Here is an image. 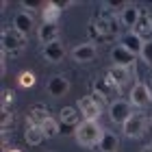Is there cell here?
Instances as JSON below:
<instances>
[{
  "label": "cell",
  "instance_id": "obj_1",
  "mask_svg": "<svg viewBox=\"0 0 152 152\" xmlns=\"http://www.w3.org/2000/svg\"><path fill=\"white\" fill-rule=\"evenodd\" d=\"M89 37L94 41H111L117 35V26H115V18H111L109 11H102V15L91 20L87 26Z\"/></svg>",
  "mask_w": 152,
  "mask_h": 152
},
{
  "label": "cell",
  "instance_id": "obj_2",
  "mask_svg": "<svg viewBox=\"0 0 152 152\" xmlns=\"http://www.w3.org/2000/svg\"><path fill=\"white\" fill-rule=\"evenodd\" d=\"M102 137H104V128H102L98 122H91V120H83L74 130V139L78 141V146H83V148L100 146Z\"/></svg>",
  "mask_w": 152,
  "mask_h": 152
},
{
  "label": "cell",
  "instance_id": "obj_3",
  "mask_svg": "<svg viewBox=\"0 0 152 152\" xmlns=\"http://www.w3.org/2000/svg\"><path fill=\"white\" fill-rule=\"evenodd\" d=\"M2 52L9 54V57H15V54H20L24 50V46L28 44V39H26L24 33H20L18 28H13V26H9V28L2 31Z\"/></svg>",
  "mask_w": 152,
  "mask_h": 152
},
{
  "label": "cell",
  "instance_id": "obj_4",
  "mask_svg": "<svg viewBox=\"0 0 152 152\" xmlns=\"http://www.w3.org/2000/svg\"><path fill=\"white\" fill-rule=\"evenodd\" d=\"M130 107L133 104H130L128 100H113L111 104H109V117H111V122L124 126V124L133 117V109Z\"/></svg>",
  "mask_w": 152,
  "mask_h": 152
},
{
  "label": "cell",
  "instance_id": "obj_5",
  "mask_svg": "<svg viewBox=\"0 0 152 152\" xmlns=\"http://www.w3.org/2000/svg\"><path fill=\"white\" fill-rule=\"evenodd\" d=\"M122 130H124V135H126L128 139H139V137H143L146 130H148V120L143 115H139V113H133V117L122 126Z\"/></svg>",
  "mask_w": 152,
  "mask_h": 152
},
{
  "label": "cell",
  "instance_id": "obj_6",
  "mask_svg": "<svg viewBox=\"0 0 152 152\" xmlns=\"http://www.w3.org/2000/svg\"><path fill=\"white\" fill-rule=\"evenodd\" d=\"M152 102V94H150V89L146 83H141V80H137L133 89H130V104L137 107V109H143V107H148Z\"/></svg>",
  "mask_w": 152,
  "mask_h": 152
},
{
  "label": "cell",
  "instance_id": "obj_7",
  "mask_svg": "<svg viewBox=\"0 0 152 152\" xmlns=\"http://www.w3.org/2000/svg\"><path fill=\"white\" fill-rule=\"evenodd\" d=\"M76 109L80 111V115L85 117V120H91V122H98V117L102 113V109L94 102L91 96H85V98L78 100V104H76Z\"/></svg>",
  "mask_w": 152,
  "mask_h": 152
},
{
  "label": "cell",
  "instance_id": "obj_8",
  "mask_svg": "<svg viewBox=\"0 0 152 152\" xmlns=\"http://www.w3.org/2000/svg\"><path fill=\"white\" fill-rule=\"evenodd\" d=\"M111 61H113V65H117V67H133V63H135V54L133 52H128L124 46H113L111 48Z\"/></svg>",
  "mask_w": 152,
  "mask_h": 152
},
{
  "label": "cell",
  "instance_id": "obj_9",
  "mask_svg": "<svg viewBox=\"0 0 152 152\" xmlns=\"http://www.w3.org/2000/svg\"><path fill=\"white\" fill-rule=\"evenodd\" d=\"M46 89H48V94H50L52 98H61V96H65L70 91V80H67L65 76H61V74H54V76H50Z\"/></svg>",
  "mask_w": 152,
  "mask_h": 152
},
{
  "label": "cell",
  "instance_id": "obj_10",
  "mask_svg": "<svg viewBox=\"0 0 152 152\" xmlns=\"http://www.w3.org/2000/svg\"><path fill=\"white\" fill-rule=\"evenodd\" d=\"M96 54H98V50H96L94 44H78L72 50V59L76 63H91L96 59Z\"/></svg>",
  "mask_w": 152,
  "mask_h": 152
},
{
  "label": "cell",
  "instance_id": "obj_11",
  "mask_svg": "<svg viewBox=\"0 0 152 152\" xmlns=\"http://www.w3.org/2000/svg\"><path fill=\"white\" fill-rule=\"evenodd\" d=\"M143 44H146V41H143L139 35H137L135 31H128V33H124V35L120 37V46H124L128 52H133L135 57H137V54H141Z\"/></svg>",
  "mask_w": 152,
  "mask_h": 152
},
{
  "label": "cell",
  "instance_id": "obj_12",
  "mask_svg": "<svg viewBox=\"0 0 152 152\" xmlns=\"http://www.w3.org/2000/svg\"><path fill=\"white\" fill-rule=\"evenodd\" d=\"M41 54H44V59L50 61V63H59V61H63V57H65V46L57 39V41H52V44H46Z\"/></svg>",
  "mask_w": 152,
  "mask_h": 152
},
{
  "label": "cell",
  "instance_id": "obj_13",
  "mask_svg": "<svg viewBox=\"0 0 152 152\" xmlns=\"http://www.w3.org/2000/svg\"><path fill=\"white\" fill-rule=\"evenodd\" d=\"M133 31H135L143 41L152 39V13H150V11L141 9V18H139V22H137V26H135Z\"/></svg>",
  "mask_w": 152,
  "mask_h": 152
},
{
  "label": "cell",
  "instance_id": "obj_14",
  "mask_svg": "<svg viewBox=\"0 0 152 152\" xmlns=\"http://www.w3.org/2000/svg\"><path fill=\"white\" fill-rule=\"evenodd\" d=\"M104 76L113 83L117 89H122V87L128 83V78H130V74H128L126 67H117V65H111V67L107 70V74H104Z\"/></svg>",
  "mask_w": 152,
  "mask_h": 152
},
{
  "label": "cell",
  "instance_id": "obj_15",
  "mask_svg": "<svg viewBox=\"0 0 152 152\" xmlns=\"http://www.w3.org/2000/svg\"><path fill=\"white\" fill-rule=\"evenodd\" d=\"M117 91H120V89H117L107 76H100V78L94 80V94H100L102 98H111V96H115Z\"/></svg>",
  "mask_w": 152,
  "mask_h": 152
},
{
  "label": "cell",
  "instance_id": "obj_16",
  "mask_svg": "<svg viewBox=\"0 0 152 152\" xmlns=\"http://www.w3.org/2000/svg\"><path fill=\"white\" fill-rule=\"evenodd\" d=\"M59 15H61L59 2H52V0L44 2V7H41V18H44V24H59Z\"/></svg>",
  "mask_w": 152,
  "mask_h": 152
},
{
  "label": "cell",
  "instance_id": "obj_17",
  "mask_svg": "<svg viewBox=\"0 0 152 152\" xmlns=\"http://www.w3.org/2000/svg\"><path fill=\"white\" fill-rule=\"evenodd\" d=\"M139 18H141V9H139V7H135V4H128L126 9L120 13V24L135 28L137 22H139Z\"/></svg>",
  "mask_w": 152,
  "mask_h": 152
},
{
  "label": "cell",
  "instance_id": "obj_18",
  "mask_svg": "<svg viewBox=\"0 0 152 152\" xmlns=\"http://www.w3.org/2000/svg\"><path fill=\"white\" fill-rule=\"evenodd\" d=\"M37 37L41 44H52V41L59 39V24H41L37 31Z\"/></svg>",
  "mask_w": 152,
  "mask_h": 152
},
{
  "label": "cell",
  "instance_id": "obj_19",
  "mask_svg": "<svg viewBox=\"0 0 152 152\" xmlns=\"http://www.w3.org/2000/svg\"><path fill=\"white\" fill-rule=\"evenodd\" d=\"M78 117H80V111L76 107H63L61 113H59V124L76 128V126H78Z\"/></svg>",
  "mask_w": 152,
  "mask_h": 152
},
{
  "label": "cell",
  "instance_id": "obj_20",
  "mask_svg": "<svg viewBox=\"0 0 152 152\" xmlns=\"http://www.w3.org/2000/svg\"><path fill=\"white\" fill-rule=\"evenodd\" d=\"M48 117H50V115H48V109L44 104H35L28 111V117H26V120H28V126H41Z\"/></svg>",
  "mask_w": 152,
  "mask_h": 152
},
{
  "label": "cell",
  "instance_id": "obj_21",
  "mask_svg": "<svg viewBox=\"0 0 152 152\" xmlns=\"http://www.w3.org/2000/svg\"><path fill=\"white\" fill-rule=\"evenodd\" d=\"M13 28H18L20 33L28 35V31L33 28V15H31V13H26V11L15 13V18H13Z\"/></svg>",
  "mask_w": 152,
  "mask_h": 152
},
{
  "label": "cell",
  "instance_id": "obj_22",
  "mask_svg": "<svg viewBox=\"0 0 152 152\" xmlns=\"http://www.w3.org/2000/svg\"><path fill=\"white\" fill-rule=\"evenodd\" d=\"M24 139H26V143H28V146H39V143L46 139L44 128H41V126H26Z\"/></svg>",
  "mask_w": 152,
  "mask_h": 152
},
{
  "label": "cell",
  "instance_id": "obj_23",
  "mask_svg": "<svg viewBox=\"0 0 152 152\" xmlns=\"http://www.w3.org/2000/svg\"><path fill=\"white\" fill-rule=\"evenodd\" d=\"M117 146H120V139H117V135L115 133H109V130H104V137H102V141H100V150L102 152H115Z\"/></svg>",
  "mask_w": 152,
  "mask_h": 152
},
{
  "label": "cell",
  "instance_id": "obj_24",
  "mask_svg": "<svg viewBox=\"0 0 152 152\" xmlns=\"http://www.w3.org/2000/svg\"><path fill=\"white\" fill-rule=\"evenodd\" d=\"M41 128H44V135H46V139H52V137H57L61 133V124L54 120V117H48V120L41 124Z\"/></svg>",
  "mask_w": 152,
  "mask_h": 152
},
{
  "label": "cell",
  "instance_id": "obj_25",
  "mask_svg": "<svg viewBox=\"0 0 152 152\" xmlns=\"http://www.w3.org/2000/svg\"><path fill=\"white\" fill-rule=\"evenodd\" d=\"M18 83L22 87H33V85H35V76H33V72H22L20 78H18Z\"/></svg>",
  "mask_w": 152,
  "mask_h": 152
},
{
  "label": "cell",
  "instance_id": "obj_26",
  "mask_svg": "<svg viewBox=\"0 0 152 152\" xmlns=\"http://www.w3.org/2000/svg\"><path fill=\"white\" fill-rule=\"evenodd\" d=\"M139 57L146 61V63H152V39H148L146 44H143V48H141V54Z\"/></svg>",
  "mask_w": 152,
  "mask_h": 152
},
{
  "label": "cell",
  "instance_id": "obj_27",
  "mask_svg": "<svg viewBox=\"0 0 152 152\" xmlns=\"http://www.w3.org/2000/svg\"><path fill=\"white\" fill-rule=\"evenodd\" d=\"M0 124H2V130H7L13 124V113L7 111V109H2V122H0Z\"/></svg>",
  "mask_w": 152,
  "mask_h": 152
},
{
  "label": "cell",
  "instance_id": "obj_28",
  "mask_svg": "<svg viewBox=\"0 0 152 152\" xmlns=\"http://www.w3.org/2000/svg\"><path fill=\"white\" fill-rule=\"evenodd\" d=\"M13 96H15V94H13L11 89H4V91H2V109H7V104L13 102Z\"/></svg>",
  "mask_w": 152,
  "mask_h": 152
},
{
  "label": "cell",
  "instance_id": "obj_29",
  "mask_svg": "<svg viewBox=\"0 0 152 152\" xmlns=\"http://www.w3.org/2000/svg\"><path fill=\"white\" fill-rule=\"evenodd\" d=\"M91 98H94V102H96L100 109H104V98H102L100 94H91Z\"/></svg>",
  "mask_w": 152,
  "mask_h": 152
},
{
  "label": "cell",
  "instance_id": "obj_30",
  "mask_svg": "<svg viewBox=\"0 0 152 152\" xmlns=\"http://www.w3.org/2000/svg\"><path fill=\"white\" fill-rule=\"evenodd\" d=\"M141 152H152V143H148V146H143Z\"/></svg>",
  "mask_w": 152,
  "mask_h": 152
},
{
  "label": "cell",
  "instance_id": "obj_31",
  "mask_svg": "<svg viewBox=\"0 0 152 152\" xmlns=\"http://www.w3.org/2000/svg\"><path fill=\"white\" fill-rule=\"evenodd\" d=\"M146 85H148V89H150V94H152V76L148 78V83H146Z\"/></svg>",
  "mask_w": 152,
  "mask_h": 152
},
{
  "label": "cell",
  "instance_id": "obj_32",
  "mask_svg": "<svg viewBox=\"0 0 152 152\" xmlns=\"http://www.w3.org/2000/svg\"><path fill=\"white\" fill-rule=\"evenodd\" d=\"M9 152H22V150H18V148H13V150H9Z\"/></svg>",
  "mask_w": 152,
  "mask_h": 152
},
{
  "label": "cell",
  "instance_id": "obj_33",
  "mask_svg": "<svg viewBox=\"0 0 152 152\" xmlns=\"http://www.w3.org/2000/svg\"><path fill=\"white\" fill-rule=\"evenodd\" d=\"M150 122H152V117H150Z\"/></svg>",
  "mask_w": 152,
  "mask_h": 152
}]
</instances>
